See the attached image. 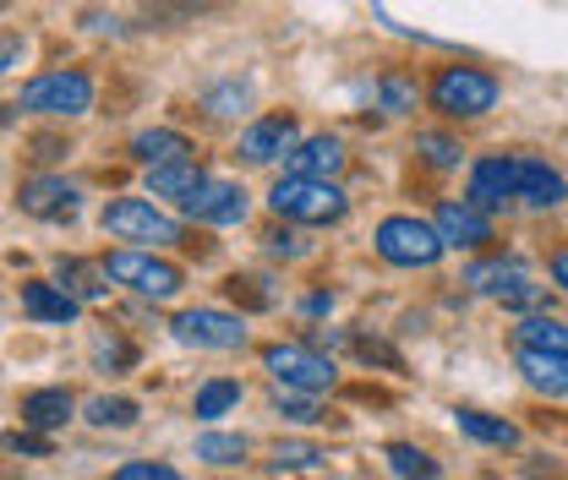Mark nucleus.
I'll return each mask as SVG.
<instances>
[{
  "label": "nucleus",
  "mask_w": 568,
  "mask_h": 480,
  "mask_svg": "<svg viewBox=\"0 0 568 480\" xmlns=\"http://www.w3.org/2000/svg\"><path fill=\"white\" fill-rule=\"evenodd\" d=\"M268 207L290 224H339L351 213V197L334 181H306V175H284L268 192Z\"/></svg>",
  "instance_id": "1"
},
{
  "label": "nucleus",
  "mask_w": 568,
  "mask_h": 480,
  "mask_svg": "<svg viewBox=\"0 0 568 480\" xmlns=\"http://www.w3.org/2000/svg\"><path fill=\"white\" fill-rule=\"evenodd\" d=\"M443 252H448L443 235L416 213H394V218L377 224V257L394 263V268H432Z\"/></svg>",
  "instance_id": "2"
},
{
  "label": "nucleus",
  "mask_w": 568,
  "mask_h": 480,
  "mask_svg": "<svg viewBox=\"0 0 568 480\" xmlns=\"http://www.w3.org/2000/svg\"><path fill=\"white\" fill-rule=\"evenodd\" d=\"M432 104L448 115V121H476L497 104V76L476 67H443L432 76Z\"/></svg>",
  "instance_id": "3"
},
{
  "label": "nucleus",
  "mask_w": 568,
  "mask_h": 480,
  "mask_svg": "<svg viewBox=\"0 0 568 480\" xmlns=\"http://www.w3.org/2000/svg\"><path fill=\"white\" fill-rule=\"evenodd\" d=\"M99 224L115 241H148V246H175L181 241V218H170L164 207H153L148 197H115V203H104Z\"/></svg>",
  "instance_id": "4"
},
{
  "label": "nucleus",
  "mask_w": 568,
  "mask_h": 480,
  "mask_svg": "<svg viewBox=\"0 0 568 480\" xmlns=\"http://www.w3.org/2000/svg\"><path fill=\"white\" fill-rule=\"evenodd\" d=\"M22 110L33 115H88L93 110V76L88 71H44L22 82Z\"/></svg>",
  "instance_id": "5"
},
{
  "label": "nucleus",
  "mask_w": 568,
  "mask_h": 480,
  "mask_svg": "<svg viewBox=\"0 0 568 480\" xmlns=\"http://www.w3.org/2000/svg\"><path fill=\"white\" fill-rule=\"evenodd\" d=\"M268 371L280 377V388L290 394H328L334 388V360L306 349V344H268Z\"/></svg>",
  "instance_id": "6"
},
{
  "label": "nucleus",
  "mask_w": 568,
  "mask_h": 480,
  "mask_svg": "<svg viewBox=\"0 0 568 480\" xmlns=\"http://www.w3.org/2000/svg\"><path fill=\"white\" fill-rule=\"evenodd\" d=\"M104 274L115 278V284H126V289H138V295H148V300H170L181 289V268L164 263V257H153V252H115L104 263Z\"/></svg>",
  "instance_id": "7"
},
{
  "label": "nucleus",
  "mask_w": 568,
  "mask_h": 480,
  "mask_svg": "<svg viewBox=\"0 0 568 480\" xmlns=\"http://www.w3.org/2000/svg\"><path fill=\"white\" fill-rule=\"evenodd\" d=\"M170 328H175L181 344H197V349H241V344H246V323H241L235 312H219V306L181 312Z\"/></svg>",
  "instance_id": "8"
},
{
  "label": "nucleus",
  "mask_w": 568,
  "mask_h": 480,
  "mask_svg": "<svg viewBox=\"0 0 568 480\" xmlns=\"http://www.w3.org/2000/svg\"><path fill=\"white\" fill-rule=\"evenodd\" d=\"M432 229L443 235V246H465V252H481V246L493 241V213H481V207L470 203V197H448V203H437V218H432Z\"/></svg>",
  "instance_id": "9"
},
{
  "label": "nucleus",
  "mask_w": 568,
  "mask_h": 480,
  "mask_svg": "<svg viewBox=\"0 0 568 480\" xmlns=\"http://www.w3.org/2000/svg\"><path fill=\"white\" fill-rule=\"evenodd\" d=\"M514 186H519V203L530 207H558L568 197L564 170L536 159V153H514Z\"/></svg>",
  "instance_id": "10"
},
{
  "label": "nucleus",
  "mask_w": 568,
  "mask_h": 480,
  "mask_svg": "<svg viewBox=\"0 0 568 480\" xmlns=\"http://www.w3.org/2000/svg\"><path fill=\"white\" fill-rule=\"evenodd\" d=\"M181 207H186L197 224H241L252 197H246V186H235V181H203Z\"/></svg>",
  "instance_id": "11"
},
{
  "label": "nucleus",
  "mask_w": 568,
  "mask_h": 480,
  "mask_svg": "<svg viewBox=\"0 0 568 480\" xmlns=\"http://www.w3.org/2000/svg\"><path fill=\"white\" fill-rule=\"evenodd\" d=\"M470 203L481 213H503L508 203H519V186H514V153H493L470 170Z\"/></svg>",
  "instance_id": "12"
},
{
  "label": "nucleus",
  "mask_w": 568,
  "mask_h": 480,
  "mask_svg": "<svg viewBox=\"0 0 568 480\" xmlns=\"http://www.w3.org/2000/svg\"><path fill=\"white\" fill-rule=\"evenodd\" d=\"M301 142V126H295V115H263L257 126H246L241 132V159L246 164H274L280 153H290Z\"/></svg>",
  "instance_id": "13"
},
{
  "label": "nucleus",
  "mask_w": 568,
  "mask_h": 480,
  "mask_svg": "<svg viewBox=\"0 0 568 480\" xmlns=\"http://www.w3.org/2000/svg\"><path fill=\"white\" fill-rule=\"evenodd\" d=\"M17 203H22V213H33V218H71L82 207V192L71 181H61V175H33V181H22Z\"/></svg>",
  "instance_id": "14"
},
{
  "label": "nucleus",
  "mask_w": 568,
  "mask_h": 480,
  "mask_svg": "<svg viewBox=\"0 0 568 480\" xmlns=\"http://www.w3.org/2000/svg\"><path fill=\"white\" fill-rule=\"evenodd\" d=\"M284 164H290V175H306V181H334L351 159H345L339 137H306V142H295V147L284 153Z\"/></svg>",
  "instance_id": "15"
},
{
  "label": "nucleus",
  "mask_w": 568,
  "mask_h": 480,
  "mask_svg": "<svg viewBox=\"0 0 568 480\" xmlns=\"http://www.w3.org/2000/svg\"><path fill=\"white\" fill-rule=\"evenodd\" d=\"M514 360H519V371H525V382H530L536 394H547V399H564V394H568V355H547V349H514Z\"/></svg>",
  "instance_id": "16"
},
{
  "label": "nucleus",
  "mask_w": 568,
  "mask_h": 480,
  "mask_svg": "<svg viewBox=\"0 0 568 480\" xmlns=\"http://www.w3.org/2000/svg\"><path fill=\"white\" fill-rule=\"evenodd\" d=\"M77 295H67L61 284H44V278H33V284H22V312L33 317V323H71L77 317Z\"/></svg>",
  "instance_id": "17"
},
{
  "label": "nucleus",
  "mask_w": 568,
  "mask_h": 480,
  "mask_svg": "<svg viewBox=\"0 0 568 480\" xmlns=\"http://www.w3.org/2000/svg\"><path fill=\"white\" fill-rule=\"evenodd\" d=\"M203 181H209V175H203L197 159H175V164H153V170H148V192H153V197H175V203H186Z\"/></svg>",
  "instance_id": "18"
},
{
  "label": "nucleus",
  "mask_w": 568,
  "mask_h": 480,
  "mask_svg": "<svg viewBox=\"0 0 568 480\" xmlns=\"http://www.w3.org/2000/svg\"><path fill=\"white\" fill-rule=\"evenodd\" d=\"M132 153H138L148 170H153V164H175V159H197L192 137H186V132H170V126L138 132V137H132Z\"/></svg>",
  "instance_id": "19"
},
{
  "label": "nucleus",
  "mask_w": 568,
  "mask_h": 480,
  "mask_svg": "<svg viewBox=\"0 0 568 480\" xmlns=\"http://www.w3.org/2000/svg\"><path fill=\"white\" fill-rule=\"evenodd\" d=\"M71 394L67 388H39V394H28L22 399V426H33V431H55V426H67L71 420Z\"/></svg>",
  "instance_id": "20"
},
{
  "label": "nucleus",
  "mask_w": 568,
  "mask_h": 480,
  "mask_svg": "<svg viewBox=\"0 0 568 480\" xmlns=\"http://www.w3.org/2000/svg\"><path fill=\"white\" fill-rule=\"evenodd\" d=\"M514 349H547V355H568V328L558 323V317L530 312V317H519V328H514Z\"/></svg>",
  "instance_id": "21"
},
{
  "label": "nucleus",
  "mask_w": 568,
  "mask_h": 480,
  "mask_svg": "<svg viewBox=\"0 0 568 480\" xmlns=\"http://www.w3.org/2000/svg\"><path fill=\"white\" fill-rule=\"evenodd\" d=\"M459 431L487 442V448H514L519 442V426L514 420H497V415H481V410H459Z\"/></svg>",
  "instance_id": "22"
},
{
  "label": "nucleus",
  "mask_w": 568,
  "mask_h": 480,
  "mask_svg": "<svg viewBox=\"0 0 568 480\" xmlns=\"http://www.w3.org/2000/svg\"><path fill=\"white\" fill-rule=\"evenodd\" d=\"M88 426H99V431H126V426H138V399H110V394L88 399Z\"/></svg>",
  "instance_id": "23"
},
{
  "label": "nucleus",
  "mask_w": 568,
  "mask_h": 480,
  "mask_svg": "<svg viewBox=\"0 0 568 480\" xmlns=\"http://www.w3.org/2000/svg\"><path fill=\"white\" fill-rule=\"evenodd\" d=\"M61 289H67V295H77V300H104L110 274H99V268H88V263L67 257V263H61Z\"/></svg>",
  "instance_id": "24"
},
{
  "label": "nucleus",
  "mask_w": 568,
  "mask_h": 480,
  "mask_svg": "<svg viewBox=\"0 0 568 480\" xmlns=\"http://www.w3.org/2000/svg\"><path fill=\"white\" fill-rule=\"evenodd\" d=\"M241 405V382L235 377H213L197 388V420H219V415H230Z\"/></svg>",
  "instance_id": "25"
},
{
  "label": "nucleus",
  "mask_w": 568,
  "mask_h": 480,
  "mask_svg": "<svg viewBox=\"0 0 568 480\" xmlns=\"http://www.w3.org/2000/svg\"><path fill=\"white\" fill-rule=\"evenodd\" d=\"M388 470L399 480H432L437 476V459H426L422 448H410V442H394L388 448Z\"/></svg>",
  "instance_id": "26"
},
{
  "label": "nucleus",
  "mask_w": 568,
  "mask_h": 480,
  "mask_svg": "<svg viewBox=\"0 0 568 480\" xmlns=\"http://www.w3.org/2000/svg\"><path fill=\"white\" fill-rule=\"evenodd\" d=\"M197 459H209V464H241V459H246V437L203 431V437H197Z\"/></svg>",
  "instance_id": "27"
},
{
  "label": "nucleus",
  "mask_w": 568,
  "mask_h": 480,
  "mask_svg": "<svg viewBox=\"0 0 568 480\" xmlns=\"http://www.w3.org/2000/svg\"><path fill=\"white\" fill-rule=\"evenodd\" d=\"M541 295H547V284H536L530 274H514L508 284H503V289H497V300H503L508 312H525V317L541 306Z\"/></svg>",
  "instance_id": "28"
},
{
  "label": "nucleus",
  "mask_w": 568,
  "mask_h": 480,
  "mask_svg": "<svg viewBox=\"0 0 568 480\" xmlns=\"http://www.w3.org/2000/svg\"><path fill=\"white\" fill-rule=\"evenodd\" d=\"M377 99H383V110H388V115H410L422 93H416V82H410V76H399V71H388V76L377 82Z\"/></svg>",
  "instance_id": "29"
},
{
  "label": "nucleus",
  "mask_w": 568,
  "mask_h": 480,
  "mask_svg": "<svg viewBox=\"0 0 568 480\" xmlns=\"http://www.w3.org/2000/svg\"><path fill=\"white\" fill-rule=\"evenodd\" d=\"M416 147H422V159L432 164V170H459V159H465V147H459L454 137H443V132H422Z\"/></svg>",
  "instance_id": "30"
},
{
  "label": "nucleus",
  "mask_w": 568,
  "mask_h": 480,
  "mask_svg": "<svg viewBox=\"0 0 568 480\" xmlns=\"http://www.w3.org/2000/svg\"><path fill=\"white\" fill-rule=\"evenodd\" d=\"M328 453L317 448V442H280L274 448V470H317Z\"/></svg>",
  "instance_id": "31"
},
{
  "label": "nucleus",
  "mask_w": 568,
  "mask_h": 480,
  "mask_svg": "<svg viewBox=\"0 0 568 480\" xmlns=\"http://www.w3.org/2000/svg\"><path fill=\"white\" fill-rule=\"evenodd\" d=\"M514 274H525V263H519V257H503V263H476V268H470V284H476V289H487V295H497V289H503Z\"/></svg>",
  "instance_id": "32"
},
{
  "label": "nucleus",
  "mask_w": 568,
  "mask_h": 480,
  "mask_svg": "<svg viewBox=\"0 0 568 480\" xmlns=\"http://www.w3.org/2000/svg\"><path fill=\"white\" fill-rule=\"evenodd\" d=\"M246 99H252V88H246V82H224V88H213L203 104H209V115L224 121V115H241V104H246Z\"/></svg>",
  "instance_id": "33"
},
{
  "label": "nucleus",
  "mask_w": 568,
  "mask_h": 480,
  "mask_svg": "<svg viewBox=\"0 0 568 480\" xmlns=\"http://www.w3.org/2000/svg\"><path fill=\"white\" fill-rule=\"evenodd\" d=\"M110 480H181V470H170V464H159V459H132V464H121Z\"/></svg>",
  "instance_id": "34"
},
{
  "label": "nucleus",
  "mask_w": 568,
  "mask_h": 480,
  "mask_svg": "<svg viewBox=\"0 0 568 480\" xmlns=\"http://www.w3.org/2000/svg\"><path fill=\"white\" fill-rule=\"evenodd\" d=\"M6 448H11V453H39V459H44V453H50V437H39V431H11Z\"/></svg>",
  "instance_id": "35"
},
{
  "label": "nucleus",
  "mask_w": 568,
  "mask_h": 480,
  "mask_svg": "<svg viewBox=\"0 0 568 480\" xmlns=\"http://www.w3.org/2000/svg\"><path fill=\"white\" fill-rule=\"evenodd\" d=\"M93 355H99V366H110V360H115V366H126V360H132V349H126L121 339H99Z\"/></svg>",
  "instance_id": "36"
},
{
  "label": "nucleus",
  "mask_w": 568,
  "mask_h": 480,
  "mask_svg": "<svg viewBox=\"0 0 568 480\" xmlns=\"http://www.w3.org/2000/svg\"><path fill=\"white\" fill-rule=\"evenodd\" d=\"M22 67V39L17 33H0V71Z\"/></svg>",
  "instance_id": "37"
},
{
  "label": "nucleus",
  "mask_w": 568,
  "mask_h": 480,
  "mask_svg": "<svg viewBox=\"0 0 568 480\" xmlns=\"http://www.w3.org/2000/svg\"><path fill=\"white\" fill-rule=\"evenodd\" d=\"M268 252H280V257H301V252H306V241L284 229V235H268Z\"/></svg>",
  "instance_id": "38"
},
{
  "label": "nucleus",
  "mask_w": 568,
  "mask_h": 480,
  "mask_svg": "<svg viewBox=\"0 0 568 480\" xmlns=\"http://www.w3.org/2000/svg\"><path fill=\"white\" fill-rule=\"evenodd\" d=\"M280 415H290V420H317V410L306 399H284V394H280Z\"/></svg>",
  "instance_id": "39"
},
{
  "label": "nucleus",
  "mask_w": 568,
  "mask_h": 480,
  "mask_svg": "<svg viewBox=\"0 0 568 480\" xmlns=\"http://www.w3.org/2000/svg\"><path fill=\"white\" fill-rule=\"evenodd\" d=\"M552 284H564V289H568V246L552 257Z\"/></svg>",
  "instance_id": "40"
}]
</instances>
